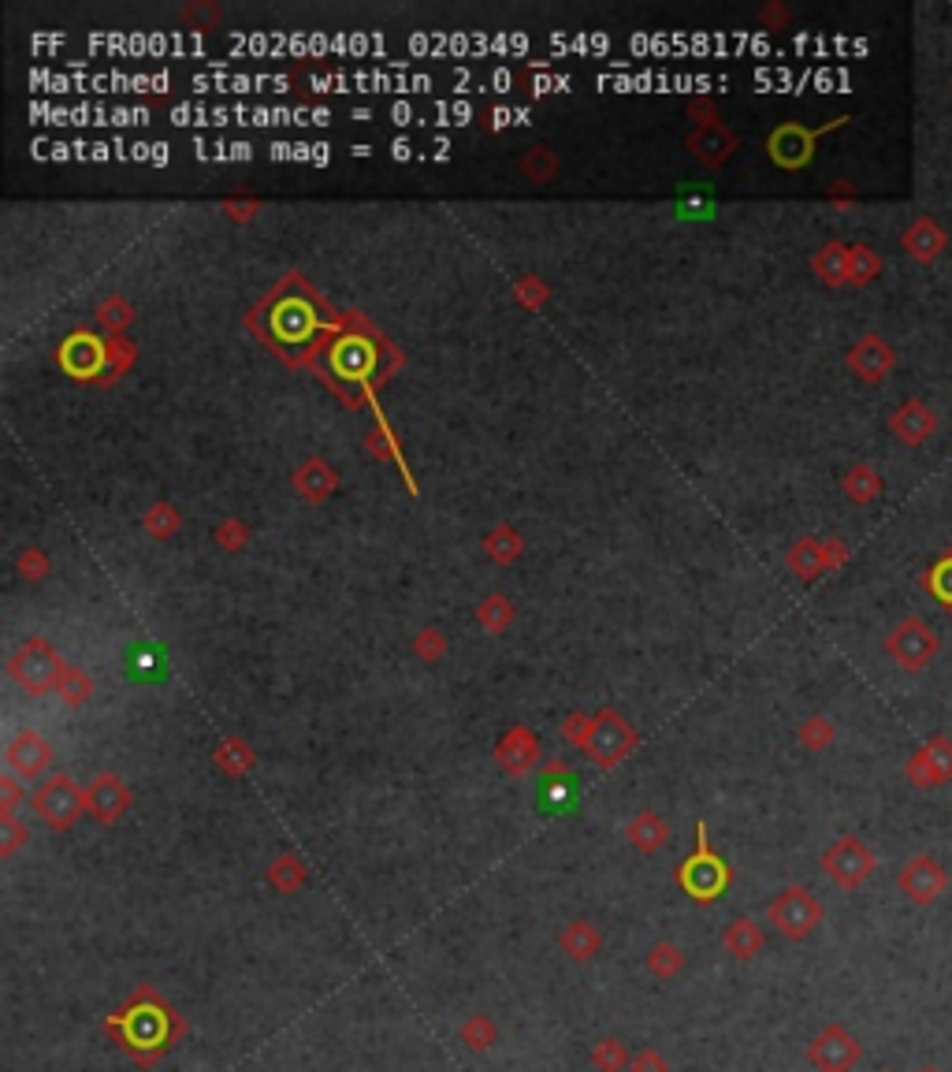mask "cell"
I'll return each instance as SVG.
<instances>
[{"mask_svg": "<svg viewBox=\"0 0 952 1072\" xmlns=\"http://www.w3.org/2000/svg\"><path fill=\"white\" fill-rule=\"evenodd\" d=\"M105 1036L138 1069H153L186 1036V1020L153 983H138L105 1017Z\"/></svg>", "mask_w": 952, "mask_h": 1072, "instance_id": "cell-1", "label": "cell"}, {"mask_svg": "<svg viewBox=\"0 0 952 1072\" xmlns=\"http://www.w3.org/2000/svg\"><path fill=\"white\" fill-rule=\"evenodd\" d=\"M733 882V871L719 853L707 842V826L696 823V853L685 857V864L677 868V887L685 890V898H692L696 905H711L719 901Z\"/></svg>", "mask_w": 952, "mask_h": 1072, "instance_id": "cell-2", "label": "cell"}, {"mask_svg": "<svg viewBox=\"0 0 952 1072\" xmlns=\"http://www.w3.org/2000/svg\"><path fill=\"white\" fill-rule=\"evenodd\" d=\"M64 671H68V663H64V655L56 652L45 637H31V641H23L12 652V660H8V674H12L19 689L31 693V697H45V693H53L56 685H60Z\"/></svg>", "mask_w": 952, "mask_h": 1072, "instance_id": "cell-3", "label": "cell"}, {"mask_svg": "<svg viewBox=\"0 0 952 1072\" xmlns=\"http://www.w3.org/2000/svg\"><path fill=\"white\" fill-rule=\"evenodd\" d=\"M767 920L775 924V931L781 938H789V943H804V938H812L815 931L823 927L826 909L812 890L793 882V887L775 893V901L767 905Z\"/></svg>", "mask_w": 952, "mask_h": 1072, "instance_id": "cell-4", "label": "cell"}, {"mask_svg": "<svg viewBox=\"0 0 952 1072\" xmlns=\"http://www.w3.org/2000/svg\"><path fill=\"white\" fill-rule=\"evenodd\" d=\"M938 652H941V637L934 634V626L919 615L901 618V623L885 634V655H890L904 674L927 671V666L938 660Z\"/></svg>", "mask_w": 952, "mask_h": 1072, "instance_id": "cell-5", "label": "cell"}, {"mask_svg": "<svg viewBox=\"0 0 952 1072\" xmlns=\"http://www.w3.org/2000/svg\"><path fill=\"white\" fill-rule=\"evenodd\" d=\"M823 876L834 882L837 890H860L867 879L879 868V853L867 845L860 834H841L826 845L823 853Z\"/></svg>", "mask_w": 952, "mask_h": 1072, "instance_id": "cell-6", "label": "cell"}, {"mask_svg": "<svg viewBox=\"0 0 952 1072\" xmlns=\"http://www.w3.org/2000/svg\"><path fill=\"white\" fill-rule=\"evenodd\" d=\"M640 745V733L633 722L626 719L618 708H603L596 711V722H592V738H588V760L603 771H615L618 764H626L633 756V749Z\"/></svg>", "mask_w": 952, "mask_h": 1072, "instance_id": "cell-7", "label": "cell"}, {"mask_svg": "<svg viewBox=\"0 0 952 1072\" xmlns=\"http://www.w3.org/2000/svg\"><path fill=\"white\" fill-rule=\"evenodd\" d=\"M952 887V876H949V868L941 864L934 853H916V857H908L901 864V871H897V890L904 893V898L911 901L916 909H927V905H934V901L941 898Z\"/></svg>", "mask_w": 952, "mask_h": 1072, "instance_id": "cell-8", "label": "cell"}, {"mask_svg": "<svg viewBox=\"0 0 952 1072\" xmlns=\"http://www.w3.org/2000/svg\"><path fill=\"white\" fill-rule=\"evenodd\" d=\"M34 812L42 816L53 831H71L74 820L87 812V789L74 786L71 775H53L49 783L34 794Z\"/></svg>", "mask_w": 952, "mask_h": 1072, "instance_id": "cell-9", "label": "cell"}, {"mask_svg": "<svg viewBox=\"0 0 952 1072\" xmlns=\"http://www.w3.org/2000/svg\"><path fill=\"white\" fill-rule=\"evenodd\" d=\"M863 1061V1042L845 1028V1024H826L818 1036L807 1042V1065L815 1072H852Z\"/></svg>", "mask_w": 952, "mask_h": 1072, "instance_id": "cell-10", "label": "cell"}, {"mask_svg": "<svg viewBox=\"0 0 952 1072\" xmlns=\"http://www.w3.org/2000/svg\"><path fill=\"white\" fill-rule=\"evenodd\" d=\"M848 124V116H837V119H829V124L823 127H800V124H781L775 135H770V157H775V164L781 168H789V172H796V168H804L807 161H812V153H815V146H818V138L829 135V130H837V127H845Z\"/></svg>", "mask_w": 952, "mask_h": 1072, "instance_id": "cell-11", "label": "cell"}, {"mask_svg": "<svg viewBox=\"0 0 952 1072\" xmlns=\"http://www.w3.org/2000/svg\"><path fill=\"white\" fill-rule=\"evenodd\" d=\"M845 365H848V373L856 376V380H863V384H882L885 376H890L893 369H897V346H893L885 335L879 332H867L860 335L852 346H848V354H845Z\"/></svg>", "mask_w": 952, "mask_h": 1072, "instance_id": "cell-12", "label": "cell"}, {"mask_svg": "<svg viewBox=\"0 0 952 1072\" xmlns=\"http://www.w3.org/2000/svg\"><path fill=\"white\" fill-rule=\"evenodd\" d=\"M130 805H135L130 786L119 775H112V771H101V775L87 786V812L105 826L124 820L130 812Z\"/></svg>", "mask_w": 952, "mask_h": 1072, "instance_id": "cell-13", "label": "cell"}, {"mask_svg": "<svg viewBox=\"0 0 952 1072\" xmlns=\"http://www.w3.org/2000/svg\"><path fill=\"white\" fill-rule=\"evenodd\" d=\"M890 432L904 447H922L938 432V410L927 399H904L890 413Z\"/></svg>", "mask_w": 952, "mask_h": 1072, "instance_id": "cell-14", "label": "cell"}, {"mask_svg": "<svg viewBox=\"0 0 952 1072\" xmlns=\"http://www.w3.org/2000/svg\"><path fill=\"white\" fill-rule=\"evenodd\" d=\"M495 764L511 778H525L540 764V738L529 727H511L495 745Z\"/></svg>", "mask_w": 952, "mask_h": 1072, "instance_id": "cell-15", "label": "cell"}, {"mask_svg": "<svg viewBox=\"0 0 952 1072\" xmlns=\"http://www.w3.org/2000/svg\"><path fill=\"white\" fill-rule=\"evenodd\" d=\"M4 760H8V767H12L15 778H26V783H31V778H42L45 771H49L53 745L37 730H19L12 738V745H8V752H4Z\"/></svg>", "mask_w": 952, "mask_h": 1072, "instance_id": "cell-16", "label": "cell"}, {"mask_svg": "<svg viewBox=\"0 0 952 1072\" xmlns=\"http://www.w3.org/2000/svg\"><path fill=\"white\" fill-rule=\"evenodd\" d=\"M901 247L908 258H916L919 265H934L941 253L949 250V231H945V224L934 220V216H916V220L904 228Z\"/></svg>", "mask_w": 952, "mask_h": 1072, "instance_id": "cell-17", "label": "cell"}, {"mask_svg": "<svg viewBox=\"0 0 952 1072\" xmlns=\"http://www.w3.org/2000/svg\"><path fill=\"white\" fill-rule=\"evenodd\" d=\"M670 839H674L670 823H666L658 812H652V808L636 812L633 820L626 823V842L633 845V849L647 853V857H652V853H658V849H666V845H670Z\"/></svg>", "mask_w": 952, "mask_h": 1072, "instance_id": "cell-18", "label": "cell"}, {"mask_svg": "<svg viewBox=\"0 0 952 1072\" xmlns=\"http://www.w3.org/2000/svg\"><path fill=\"white\" fill-rule=\"evenodd\" d=\"M722 946H725V954L737 957V961H756L762 949H767V931H762L752 916H737L730 927H725Z\"/></svg>", "mask_w": 952, "mask_h": 1072, "instance_id": "cell-19", "label": "cell"}, {"mask_svg": "<svg viewBox=\"0 0 952 1072\" xmlns=\"http://www.w3.org/2000/svg\"><path fill=\"white\" fill-rule=\"evenodd\" d=\"M559 949L573 965H588L592 957H599L603 935L596 931V924H588V920H573V924H565L559 931Z\"/></svg>", "mask_w": 952, "mask_h": 1072, "instance_id": "cell-20", "label": "cell"}, {"mask_svg": "<svg viewBox=\"0 0 952 1072\" xmlns=\"http://www.w3.org/2000/svg\"><path fill=\"white\" fill-rule=\"evenodd\" d=\"M688 149H692V153L700 157L707 168H719V164L730 161L733 149H737V135H733V130H725L722 124L700 127L692 138H688Z\"/></svg>", "mask_w": 952, "mask_h": 1072, "instance_id": "cell-21", "label": "cell"}, {"mask_svg": "<svg viewBox=\"0 0 952 1072\" xmlns=\"http://www.w3.org/2000/svg\"><path fill=\"white\" fill-rule=\"evenodd\" d=\"M785 567L793 570L800 581H818L823 573H829L826 540H818V536H800L785 555Z\"/></svg>", "mask_w": 952, "mask_h": 1072, "instance_id": "cell-22", "label": "cell"}, {"mask_svg": "<svg viewBox=\"0 0 952 1072\" xmlns=\"http://www.w3.org/2000/svg\"><path fill=\"white\" fill-rule=\"evenodd\" d=\"M841 488H845V495L852 503L867 506V503H874L885 492V477L879 474V466L856 463V466H848V474L841 477Z\"/></svg>", "mask_w": 952, "mask_h": 1072, "instance_id": "cell-23", "label": "cell"}, {"mask_svg": "<svg viewBox=\"0 0 952 1072\" xmlns=\"http://www.w3.org/2000/svg\"><path fill=\"white\" fill-rule=\"evenodd\" d=\"M812 272L826 287H848V242L829 239L812 258Z\"/></svg>", "mask_w": 952, "mask_h": 1072, "instance_id": "cell-24", "label": "cell"}, {"mask_svg": "<svg viewBox=\"0 0 952 1072\" xmlns=\"http://www.w3.org/2000/svg\"><path fill=\"white\" fill-rule=\"evenodd\" d=\"M265 879H268V887L276 890V893L290 898V893H298L301 887H306L309 871H306V864H301L298 853H279V857L268 864Z\"/></svg>", "mask_w": 952, "mask_h": 1072, "instance_id": "cell-25", "label": "cell"}, {"mask_svg": "<svg viewBox=\"0 0 952 1072\" xmlns=\"http://www.w3.org/2000/svg\"><path fill=\"white\" fill-rule=\"evenodd\" d=\"M885 261L867 242H848V287H867L882 276Z\"/></svg>", "mask_w": 952, "mask_h": 1072, "instance_id": "cell-26", "label": "cell"}, {"mask_svg": "<svg viewBox=\"0 0 952 1072\" xmlns=\"http://www.w3.org/2000/svg\"><path fill=\"white\" fill-rule=\"evenodd\" d=\"M644 968L655 976V980L670 983V980H677V976L685 972V949L677 946L674 938H663V943H655L652 949H647Z\"/></svg>", "mask_w": 952, "mask_h": 1072, "instance_id": "cell-27", "label": "cell"}, {"mask_svg": "<svg viewBox=\"0 0 952 1072\" xmlns=\"http://www.w3.org/2000/svg\"><path fill=\"white\" fill-rule=\"evenodd\" d=\"M295 488L301 495H309V500H324V495L335 488V469L324 466L320 458H309V463L295 474Z\"/></svg>", "mask_w": 952, "mask_h": 1072, "instance_id": "cell-28", "label": "cell"}, {"mask_svg": "<svg viewBox=\"0 0 952 1072\" xmlns=\"http://www.w3.org/2000/svg\"><path fill=\"white\" fill-rule=\"evenodd\" d=\"M458 1039L466 1042L473 1054H484V1050H492L498 1042V1028H495V1020L488 1017V1013H473V1017L461 1020Z\"/></svg>", "mask_w": 952, "mask_h": 1072, "instance_id": "cell-29", "label": "cell"}, {"mask_svg": "<svg viewBox=\"0 0 952 1072\" xmlns=\"http://www.w3.org/2000/svg\"><path fill=\"white\" fill-rule=\"evenodd\" d=\"M588 1061H592V1069H596V1072H626L633 1058H629L626 1042H621L618 1036H603V1039L592 1042Z\"/></svg>", "mask_w": 952, "mask_h": 1072, "instance_id": "cell-30", "label": "cell"}, {"mask_svg": "<svg viewBox=\"0 0 952 1072\" xmlns=\"http://www.w3.org/2000/svg\"><path fill=\"white\" fill-rule=\"evenodd\" d=\"M213 760H216V767H220L223 775L239 778V775H246V771L253 767V760H257V756H253V749L242 738H228L220 749L213 752Z\"/></svg>", "mask_w": 952, "mask_h": 1072, "instance_id": "cell-31", "label": "cell"}, {"mask_svg": "<svg viewBox=\"0 0 952 1072\" xmlns=\"http://www.w3.org/2000/svg\"><path fill=\"white\" fill-rule=\"evenodd\" d=\"M796 738H800V745H804L807 752H823V749H829L837 741V727L826 719V715H807V719L800 722Z\"/></svg>", "mask_w": 952, "mask_h": 1072, "instance_id": "cell-32", "label": "cell"}, {"mask_svg": "<svg viewBox=\"0 0 952 1072\" xmlns=\"http://www.w3.org/2000/svg\"><path fill=\"white\" fill-rule=\"evenodd\" d=\"M922 589H927L930 596H934L945 611H952V548L941 555L934 567L927 570V578H922Z\"/></svg>", "mask_w": 952, "mask_h": 1072, "instance_id": "cell-33", "label": "cell"}, {"mask_svg": "<svg viewBox=\"0 0 952 1072\" xmlns=\"http://www.w3.org/2000/svg\"><path fill=\"white\" fill-rule=\"evenodd\" d=\"M904 778H908V783L916 786V789H938V786H945V778H941V771L930 764V756L922 752V745L911 752L908 760H904Z\"/></svg>", "mask_w": 952, "mask_h": 1072, "instance_id": "cell-34", "label": "cell"}, {"mask_svg": "<svg viewBox=\"0 0 952 1072\" xmlns=\"http://www.w3.org/2000/svg\"><path fill=\"white\" fill-rule=\"evenodd\" d=\"M56 693H60L64 704L79 708V704H87L93 697V678H90L87 671H79V666H68V671H64V678H60V685H56Z\"/></svg>", "mask_w": 952, "mask_h": 1072, "instance_id": "cell-35", "label": "cell"}, {"mask_svg": "<svg viewBox=\"0 0 952 1072\" xmlns=\"http://www.w3.org/2000/svg\"><path fill=\"white\" fill-rule=\"evenodd\" d=\"M477 618H480V626H484L488 634H503V629L514 623V607H511V600H506V596H488L484 604L477 607Z\"/></svg>", "mask_w": 952, "mask_h": 1072, "instance_id": "cell-36", "label": "cell"}, {"mask_svg": "<svg viewBox=\"0 0 952 1072\" xmlns=\"http://www.w3.org/2000/svg\"><path fill=\"white\" fill-rule=\"evenodd\" d=\"M521 172L529 179H536V183H547V179L559 172V161H554L547 146H532L529 153L521 157Z\"/></svg>", "mask_w": 952, "mask_h": 1072, "instance_id": "cell-37", "label": "cell"}, {"mask_svg": "<svg viewBox=\"0 0 952 1072\" xmlns=\"http://www.w3.org/2000/svg\"><path fill=\"white\" fill-rule=\"evenodd\" d=\"M488 551H492V559H498V562H514L517 555H521V536H517L511 525H498V529H492V536H488Z\"/></svg>", "mask_w": 952, "mask_h": 1072, "instance_id": "cell-38", "label": "cell"}, {"mask_svg": "<svg viewBox=\"0 0 952 1072\" xmlns=\"http://www.w3.org/2000/svg\"><path fill=\"white\" fill-rule=\"evenodd\" d=\"M922 752H927L930 764L941 771V778H945V786H949L952 783V738H949V733H934V738H927V741H922Z\"/></svg>", "mask_w": 952, "mask_h": 1072, "instance_id": "cell-39", "label": "cell"}, {"mask_svg": "<svg viewBox=\"0 0 952 1072\" xmlns=\"http://www.w3.org/2000/svg\"><path fill=\"white\" fill-rule=\"evenodd\" d=\"M592 722H596V715H584V711H570L562 719V738L570 741V745H577V749H588V738H592Z\"/></svg>", "mask_w": 952, "mask_h": 1072, "instance_id": "cell-40", "label": "cell"}, {"mask_svg": "<svg viewBox=\"0 0 952 1072\" xmlns=\"http://www.w3.org/2000/svg\"><path fill=\"white\" fill-rule=\"evenodd\" d=\"M26 842V826L15 820V812H0V857H15V849Z\"/></svg>", "mask_w": 952, "mask_h": 1072, "instance_id": "cell-41", "label": "cell"}, {"mask_svg": "<svg viewBox=\"0 0 952 1072\" xmlns=\"http://www.w3.org/2000/svg\"><path fill=\"white\" fill-rule=\"evenodd\" d=\"M146 529L153 533V536H160V540H164V536H172V533L179 529V514H175L168 503H157L153 511L146 514Z\"/></svg>", "mask_w": 952, "mask_h": 1072, "instance_id": "cell-42", "label": "cell"}, {"mask_svg": "<svg viewBox=\"0 0 952 1072\" xmlns=\"http://www.w3.org/2000/svg\"><path fill=\"white\" fill-rule=\"evenodd\" d=\"M443 648H447V641H443L436 629H424V634H417V641H413V652H417L424 663H436L443 655Z\"/></svg>", "mask_w": 952, "mask_h": 1072, "instance_id": "cell-43", "label": "cell"}, {"mask_svg": "<svg viewBox=\"0 0 952 1072\" xmlns=\"http://www.w3.org/2000/svg\"><path fill=\"white\" fill-rule=\"evenodd\" d=\"M629 1072H670V1061L658 1054L655 1047H644L640 1054H633V1061H629Z\"/></svg>", "mask_w": 952, "mask_h": 1072, "instance_id": "cell-44", "label": "cell"}, {"mask_svg": "<svg viewBox=\"0 0 952 1072\" xmlns=\"http://www.w3.org/2000/svg\"><path fill=\"white\" fill-rule=\"evenodd\" d=\"M19 801H23L19 778L15 775H0V812H15Z\"/></svg>", "mask_w": 952, "mask_h": 1072, "instance_id": "cell-45", "label": "cell"}, {"mask_svg": "<svg viewBox=\"0 0 952 1072\" xmlns=\"http://www.w3.org/2000/svg\"><path fill=\"white\" fill-rule=\"evenodd\" d=\"M220 544L223 548H242L246 544V525H239V522H228V525H220Z\"/></svg>", "mask_w": 952, "mask_h": 1072, "instance_id": "cell-46", "label": "cell"}, {"mask_svg": "<svg viewBox=\"0 0 952 1072\" xmlns=\"http://www.w3.org/2000/svg\"><path fill=\"white\" fill-rule=\"evenodd\" d=\"M19 573H23V578H42V573H45V559L37 551H26L23 559H19Z\"/></svg>", "mask_w": 952, "mask_h": 1072, "instance_id": "cell-47", "label": "cell"}, {"mask_svg": "<svg viewBox=\"0 0 952 1072\" xmlns=\"http://www.w3.org/2000/svg\"><path fill=\"white\" fill-rule=\"evenodd\" d=\"M829 202H856V186L848 183V179H837V183L829 186Z\"/></svg>", "mask_w": 952, "mask_h": 1072, "instance_id": "cell-48", "label": "cell"}, {"mask_svg": "<svg viewBox=\"0 0 952 1072\" xmlns=\"http://www.w3.org/2000/svg\"><path fill=\"white\" fill-rule=\"evenodd\" d=\"M762 23L775 26V31H778V26H785V23H789V12H785V8H781V4H767V8H762Z\"/></svg>", "mask_w": 952, "mask_h": 1072, "instance_id": "cell-49", "label": "cell"}, {"mask_svg": "<svg viewBox=\"0 0 952 1072\" xmlns=\"http://www.w3.org/2000/svg\"><path fill=\"white\" fill-rule=\"evenodd\" d=\"M916 1072H941V1069H934V1065H922V1069H916Z\"/></svg>", "mask_w": 952, "mask_h": 1072, "instance_id": "cell-50", "label": "cell"}, {"mask_svg": "<svg viewBox=\"0 0 952 1072\" xmlns=\"http://www.w3.org/2000/svg\"><path fill=\"white\" fill-rule=\"evenodd\" d=\"M879 1072H890V1069H879Z\"/></svg>", "mask_w": 952, "mask_h": 1072, "instance_id": "cell-51", "label": "cell"}]
</instances>
